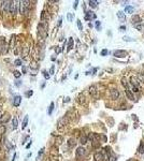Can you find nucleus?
I'll return each instance as SVG.
<instances>
[{
  "label": "nucleus",
  "mask_w": 144,
  "mask_h": 161,
  "mask_svg": "<svg viewBox=\"0 0 144 161\" xmlns=\"http://www.w3.org/2000/svg\"><path fill=\"white\" fill-rule=\"evenodd\" d=\"M28 1H19V13L27 14L28 13Z\"/></svg>",
  "instance_id": "obj_1"
},
{
  "label": "nucleus",
  "mask_w": 144,
  "mask_h": 161,
  "mask_svg": "<svg viewBox=\"0 0 144 161\" xmlns=\"http://www.w3.org/2000/svg\"><path fill=\"white\" fill-rule=\"evenodd\" d=\"M18 1H10V7H9V12L13 15H15L16 13H17V4Z\"/></svg>",
  "instance_id": "obj_2"
},
{
  "label": "nucleus",
  "mask_w": 144,
  "mask_h": 161,
  "mask_svg": "<svg viewBox=\"0 0 144 161\" xmlns=\"http://www.w3.org/2000/svg\"><path fill=\"white\" fill-rule=\"evenodd\" d=\"M113 55L117 58H124L127 56V52L126 50H117L113 53Z\"/></svg>",
  "instance_id": "obj_3"
},
{
  "label": "nucleus",
  "mask_w": 144,
  "mask_h": 161,
  "mask_svg": "<svg viewBox=\"0 0 144 161\" xmlns=\"http://www.w3.org/2000/svg\"><path fill=\"white\" fill-rule=\"evenodd\" d=\"M0 7L2 10H4L5 12H9V7H10V1H0Z\"/></svg>",
  "instance_id": "obj_4"
},
{
  "label": "nucleus",
  "mask_w": 144,
  "mask_h": 161,
  "mask_svg": "<svg viewBox=\"0 0 144 161\" xmlns=\"http://www.w3.org/2000/svg\"><path fill=\"white\" fill-rule=\"evenodd\" d=\"M85 153H86V150L83 147H78V148L76 149V157H78V158L85 156Z\"/></svg>",
  "instance_id": "obj_5"
},
{
  "label": "nucleus",
  "mask_w": 144,
  "mask_h": 161,
  "mask_svg": "<svg viewBox=\"0 0 144 161\" xmlns=\"http://www.w3.org/2000/svg\"><path fill=\"white\" fill-rule=\"evenodd\" d=\"M119 97V91L117 89H112L111 90V98L113 100H117V98Z\"/></svg>",
  "instance_id": "obj_6"
},
{
  "label": "nucleus",
  "mask_w": 144,
  "mask_h": 161,
  "mask_svg": "<svg viewBox=\"0 0 144 161\" xmlns=\"http://www.w3.org/2000/svg\"><path fill=\"white\" fill-rule=\"evenodd\" d=\"M85 18L87 20H90V19H95L96 18V14L93 12H91V11H88V12H86V15H85Z\"/></svg>",
  "instance_id": "obj_7"
},
{
  "label": "nucleus",
  "mask_w": 144,
  "mask_h": 161,
  "mask_svg": "<svg viewBox=\"0 0 144 161\" xmlns=\"http://www.w3.org/2000/svg\"><path fill=\"white\" fill-rule=\"evenodd\" d=\"M131 20H132V23H133V25H138V24H141V22H142L141 17H140L139 15H134V16H132Z\"/></svg>",
  "instance_id": "obj_8"
},
{
  "label": "nucleus",
  "mask_w": 144,
  "mask_h": 161,
  "mask_svg": "<svg viewBox=\"0 0 144 161\" xmlns=\"http://www.w3.org/2000/svg\"><path fill=\"white\" fill-rule=\"evenodd\" d=\"M95 161H104V156L101 153H95Z\"/></svg>",
  "instance_id": "obj_9"
},
{
  "label": "nucleus",
  "mask_w": 144,
  "mask_h": 161,
  "mask_svg": "<svg viewBox=\"0 0 144 161\" xmlns=\"http://www.w3.org/2000/svg\"><path fill=\"white\" fill-rule=\"evenodd\" d=\"M20 102H22V98H20L19 96H16L15 98H14V100H13V105L18 106L20 104Z\"/></svg>",
  "instance_id": "obj_10"
},
{
  "label": "nucleus",
  "mask_w": 144,
  "mask_h": 161,
  "mask_svg": "<svg viewBox=\"0 0 144 161\" xmlns=\"http://www.w3.org/2000/svg\"><path fill=\"white\" fill-rule=\"evenodd\" d=\"M89 92H90L91 96L97 97V88H96V86H95V85L90 86V87H89Z\"/></svg>",
  "instance_id": "obj_11"
},
{
  "label": "nucleus",
  "mask_w": 144,
  "mask_h": 161,
  "mask_svg": "<svg viewBox=\"0 0 144 161\" xmlns=\"http://www.w3.org/2000/svg\"><path fill=\"white\" fill-rule=\"evenodd\" d=\"M117 17H118L121 22H124L125 18H126V15H125V13L123 12V11H118V12H117Z\"/></svg>",
  "instance_id": "obj_12"
},
{
  "label": "nucleus",
  "mask_w": 144,
  "mask_h": 161,
  "mask_svg": "<svg viewBox=\"0 0 144 161\" xmlns=\"http://www.w3.org/2000/svg\"><path fill=\"white\" fill-rule=\"evenodd\" d=\"M125 92H126L127 97H128V98L130 99V100H132V101L134 100V97H133V95H132V93L130 92V89H129V88H125Z\"/></svg>",
  "instance_id": "obj_13"
},
{
  "label": "nucleus",
  "mask_w": 144,
  "mask_h": 161,
  "mask_svg": "<svg viewBox=\"0 0 144 161\" xmlns=\"http://www.w3.org/2000/svg\"><path fill=\"white\" fill-rule=\"evenodd\" d=\"M139 82H140V80H138L136 77H133V76L131 77V83H132V85H133L134 87H139V85H140Z\"/></svg>",
  "instance_id": "obj_14"
},
{
  "label": "nucleus",
  "mask_w": 144,
  "mask_h": 161,
  "mask_svg": "<svg viewBox=\"0 0 144 161\" xmlns=\"http://www.w3.org/2000/svg\"><path fill=\"white\" fill-rule=\"evenodd\" d=\"M88 3H89V7H90V8H96L97 4H98V1H93V0H90Z\"/></svg>",
  "instance_id": "obj_15"
},
{
  "label": "nucleus",
  "mask_w": 144,
  "mask_h": 161,
  "mask_svg": "<svg viewBox=\"0 0 144 161\" xmlns=\"http://www.w3.org/2000/svg\"><path fill=\"white\" fill-rule=\"evenodd\" d=\"M125 12L126 13H132L133 12V8L130 7V5H127L126 8H125Z\"/></svg>",
  "instance_id": "obj_16"
},
{
  "label": "nucleus",
  "mask_w": 144,
  "mask_h": 161,
  "mask_svg": "<svg viewBox=\"0 0 144 161\" xmlns=\"http://www.w3.org/2000/svg\"><path fill=\"white\" fill-rule=\"evenodd\" d=\"M27 123H28V116H25V118L23 120V125H22V128L25 129L26 126H27Z\"/></svg>",
  "instance_id": "obj_17"
},
{
  "label": "nucleus",
  "mask_w": 144,
  "mask_h": 161,
  "mask_svg": "<svg viewBox=\"0 0 144 161\" xmlns=\"http://www.w3.org/2000/svg\"><path fill=\"white\" fill-rule=\"evenodd\" d=\"M138 80L144 83V73H138Z\"/></svg>",
  "instance_id": "obj_18"
},
{
  "label": "nucleus",
  "mask_w": 144,
  "mask_h": 161,
  "mask_svg": "<svg viewBox=\"0 0 144 161\" xmlns=\"http://www.w3.org/2000/svg\"><path fill=\"white\" fill-rule=\"evenodd\" d=\"M18 126V123H17V118L16 117H14L13 118V129H16Z\"/></svg>",
  "instance_id": "obj_19"
},
{
  "label": "nucleus",
  "mask_w": 144,
  "mask_h": 161,
  "mask_svg": "<svg viewBox=\"0 0 144 161\" xmlns=\"http://www.w3.org/2000/svg\"><path fill=\"white\" fill-rule=\"evenodd\" d=\"M72 46H73V39L70 38V40H69V44H68V50H70L71 48H72Z\"/></svg>",
  "instance_id": "obj_20"
},
{
  "label": "nucleus",
  "mask_w": 144,
  "mask_h": 161,
  "mask_svg": "<svg viewBox=\"0 0 144 161\" xmlns=\"http://www.w3.org/2000/svg\"><path fill=\"white\" fill-rule=\"evenodd\" d=\"M53 110H54V103L52 102L51 105H50V108H48V115H51L52 112H53Z\"/></svg>",
  "instance_id": "obj_21"
},
{
  "label": "nucleus",
  "mask_w": 144,
  "mask_h": 161,
  "mask_svg": "<svg viewBox=\"0 0 144 161\" xmlns=\"http://www.w3.org/2000/svg\"><path fill=\"white\" fill-rule=\"evenodd\" d=\"M80 141H81L82 144H86V143H87V136H82Z\"/></svg>",
  "instance_id": "obj_22"
},
{
  "label": "nucleus",
  "mask_w": 144,
  "mask_h": 161,
  "mask_svg": "<svg viewBox=\"0 0 144 161\" xmlns=\"http://www.w3.org/2000/svg\"><path fill=\"white\" fill-rule=\"evenodd\" d=\"M134 27L138 29V30H143L144 29V26H142L141 24H138V25H134Z\"/></svg>",
  "instance_id": "obj_23"
},
{
  "label": "nucleus",
  "mask_w": 144,
  "mask_h": 161,
  "mask_svg": "<svg viewBox=\"0 0 144 161\" xmlns=\"http://www.w3.org/2000/svg\"><path fill=\"white\" fill-rule=\"evenodd\" d=\"M74 145H75V141H74L73 138H71L70 141H69V146H70V147H73Z\"/></svg>",
  "instance_id": "obj_24"
},
{
  "label": "nucleus",
  "mask_w": 144,
  "mask_h": 161,
  "mask_svg": "<svg viewBox=\"0 0 144 161\" xmlns=\"http://www.w3.org/2000/svg\"><path fill=\"white\" fill-rule=\"evenodd\" d=\"M139 153H144V145H143V144H141V145H140Z\"/></svg>",
  "instance_id": "obj_25"
},
{
  "label": "nucleus",
  "mask_w": 144,
  "mask_h": 161,
  "mask_svg": "<svg viewBox=\"0 0 144 161\" xmlns=\"http://www.w3.org/2000/svg\"><path fill=\"white\" fill-rule=\"evenodd\" d=\"M78 29H80V30H83V26H82V23L80 19H78Z\"/></svg>",
  "instance_id": "obj_26"
},
{
  "label": "nucleus",
  "mask_w": 144,
  "mask_h": 161,
  "mask_svg": "<svg viewBox=\"0 0 144 161\" xmlns=\"http://www.w3.org/2000/svg\"><path fill=\"white\" fill-rule=\"evenodd\" d=\"M14 76H15L16 78H18L20 76V72L19 71H14Z\"/></svg>",
  "instance_id": "obj_27"
},
{
  "label": "nucleus",
  "mask_w": 144,
  "mask_h": 161,
  "mask_svg": "<svg viewBox=\"0 0 144 161\" xmlns=\"http://www.w3.org/2000/svg\"><path fill=\"white\" fill-rule=\"evenodd\" d=\"M48 72H46V71H43V75H44V77L47 80V78H50V74H47Z\"/></svg>",
  "instance_id": "obj_28"
},
{
  "label": "nucleus",
  "mask_w": 144,
  "mask_h": 161,
  "mask_svg": "<svg viewBox=\"0 0 144 161\" xmlns=\"http://www.w3.org/2000/svg\"><path fill=\"white\" fill-rule=\"evenodd\" d=\"M22 65V60L20 59H16L15 60V65Z\"/></svg>",
  "instance_id": "obj_29"
},
{
  "label": "nucleus",
  "mask_w": 144,
  "mask_h": 161,
  "mask_svg": "<svg viewBox=\"0 0 144 161\" xmlns=\"http://www.w3.org/2000/svg\"><path fill=\"white\" fill-rule=\"evenodd\" d=\"M4 131H5V127L4 126H1V127H0V133H3Z\"/></svg>",
  "instance_id": "obj_30"
},
{
  "label": "nucleus",
  "mask_w": 144,
  "mask_h": 161,
  "mask_svg": "<svg viewBox=\"0 0 144 161\" xmlns=\"http://www.w3.org/2000/svg\"><path fill=\"white\" fill-rule=\"evenodd\" d=\"M96 27H97V29H100V27H101V24H100V22H96Z\"/></svg>",
  "instance_id": "obj_31"
},
{
  "label": "nucleus",
  "mask_w": 144,
  "mask_h": 161,
  "mask_svg": "<svg viewBox=\"0 0 144 161\" xmlns=\"http://www.w3.org/2000/svg\"><path fill=\"white\" fill-rule=\"evenodd\" d=\"M72 17H73V16L71 15V13H68V20H69V22H71V20H72Z\"/></svg>",
  "instance_id": "obj_32"
},
{
  "label": "nucleus",
  "mask_w": 144,
  "mask_h": 161,
  "mask_svg": "<svg viewBox=\"0 0 144 161\" xmlns=\"http://www.w3.org/2000/svg\"><path fill=\"white\" fill-rule=\"evenodd\" d=\"M106 54H108V50H103L101 52V55H102V56H105Z\"/></svg>",
  "instance_id": "obj_33"
},
{
  "label": "nucleus",
  "mask_w": 144,
  "mask_h": 161,
  "mask_svg": "<svg viewBox=\"0 0 144 161\" xmlns=\"http://www.w3.org/2000/svg\"><path fill=\"white\" fill-rule=\"evenodd\" d=\"M124 41H133L131 38H128V37H124Z\"/></svg>",
  "instance_id": "obj_34"
},
{
  "label": "nucleus",
  "mask_w": 144,
  "mask_h": 161,
  "mask_svg": "<svg viewBox=\"0 0 144 161\" xmlns=\"http://www.w3.org/2000/svg\"><path fill=\"white\" fill-rule=\"evenodd\" d=\"M54 69H55V67L53 65V67L51 68V71H50V73H51V74H53V73H54Z\"/></svg>",
  "instance_id": "obj_35"
},
{
  "label": "nucleus",
  "mask_w": 144,
  "mask_h": 161,
  "mask_svg": "<svg viewBox=\"0 0 144 161\" xmlns=\"http://www.w3.org/2000/svg\"><path fill=\"white\" fill-rule=\"evenodd\" d=\"M32 93H33L32 91H29V92H27V96H28V97H30V96H32Z\"/></svg>",
  "instance_id": "obj_36"
},
{
  "label": "nucleus",
  "mask_w": 144,
  "mask_h": 161,
  "mask_svg": "<svg viewBox=\"0 0 144 161\" xmlns=\"http://www.w3.org/2000/svg\"><path fill=\"white\" fill-rule=\"evenodd\" d=\"M78 1H75V2H74V9H76V7H78Z\"/></svg>",
  "instance_id": "obj_37"
},
{
  "label": "nucleus",
  "mask_w": 144,
  "mask_h": 161,
  "mask_svg": "<svg viewBox=\"0 0 144 161\" xmlns=\"http://www.w3.org/2000/svg\"><path fill=\"white\" fill-rule=\"evenodd\" d=\"M125 29H126V28H125V27H124V26H121V31H124V30H125Z\"/></svg>",
  "instance_id": "obj_38"
}]
</instances>
